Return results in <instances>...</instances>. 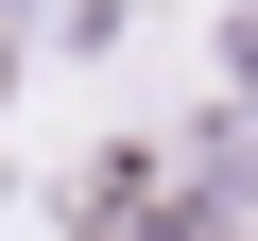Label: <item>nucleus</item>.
Instances as JSON below:
<instances>
[{"mask_svg": "<svg viewBox=\"0 0 258 241\" xmlns=\"http://www.w3.org/2000/svg\"><path fill=\"white\" fill-rule=\"evenodd\" d=\"M69 224H86V241H155V224H172V155H155V138H103V155L69 172Z\"/></svg>", "mask_w": 258, "mask_h": 241, "instance_id": "nucleus-1", "label": "nucleus"}]
</instances>
